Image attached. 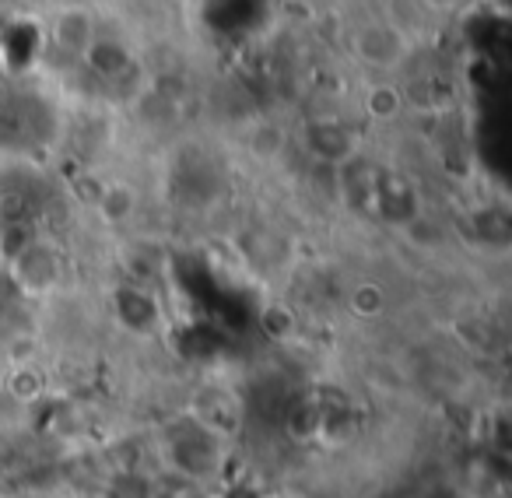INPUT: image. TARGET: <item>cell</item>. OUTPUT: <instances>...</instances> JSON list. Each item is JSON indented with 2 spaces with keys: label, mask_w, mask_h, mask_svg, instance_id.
<instances>
[{
  "label": "cell",
  "mask_w": 512,
  "mask_h": 498,
  "mask_svg": "<svg viewBox=\"0 0 512 498\" xmlns=\"http://www.w3.org/2000/svg\"><path fill=\"white\" fill-rule=\"evenodd\" d=\"M53 39H57L64 50L71 53H85L95 39V25H92V15L85 11H64L53 25Z\"/></svg>",
  "instance_id": "2"
},
{
  "label": "cell",
  "mask_w": 512,
  "mask_h": 498,
  "mask_svg": "<svg viewBox=\"0 0 512 498\" xmlns=\"http://www.w3.org/2000/svg\"><path fill=\"white\" fill-rule=\"evenodd\" d=\"M365 106H369V113H376V116H393V109L400 106V99H397V92H393V88L379 85V88H369V95H365Z\"/></svg>",
  "instance_id": "4"
},
{
  "label": "cell",
  "mask_w": 512,
  "mask_h": 498,
  "mask_svg": "<svg viewBox=\"0 0 512 498\" xmlns=\"http://www.w3.org/2000/svg\"><path fill=\"white\" fill-rule=\"evenodd\" d=\"M85 60L92 64L95 74H102V78H120L123 64H127L123 50L116 43H109V39H92V46L85 50Z\"/></svg>",
  "instance_id": "3"
},
{
  "label": "cell",
  "mask_w": 512,
  "mask_h": 498,
  "mask_svg": "<svg viewBox=\"0 0 512 498\" xmlns=\"http://www.w3.org/2000/svg\"><path fill=\"white\" fill-rule=\"evenodd\" d=\"M428 8H435V11H453V8H460L463 0H425Z\"/></svg>",
  "instance_id": "5"
},
{
  "label": "cell",
  "mask_w": 512,
  "mask_h": 498,
  "mask_svg": "<svg viewBox=\"0 0 512 498\" xmlns=\"http://www.w3.org/2000/svg\"><path fill=\"white\" fill-rule=\"evenodd\" d=\"M355 53L372 67V71H393V67L404 60L407 46L397 29L376 22V25H365V29L355 36Z\"/></svg>",
  "instance_id": "1"
}]
</instances>
